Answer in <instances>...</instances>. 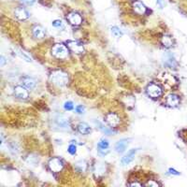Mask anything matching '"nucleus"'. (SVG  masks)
Segmentation results:
<instances>
[{"label":"nucleus","mask_w":187,"mask_h":187,"mask_svg":"<svg viewBox=\"0 0 187 187\" xmlns=\"http://www.w3.org/2000/svg\"><path fill=\"white\" fill-rule=\"evenodd\" d=\"M14 94H15V96L20 99H26L29 96L27 88L24 87V86H21V85H18L14 88Z\"/></svg>","instance_id":"obj_7"},{"label":"nucleus","mask_w":187,"mask_h":187,"mask_svg":"<svg viewBox=\"0 0 187 187\" xmlns=\"http://www.w3.org/2000/svg\"><path fill=\"white\" fill-rule=\"evenodd\" d=\"M129 185L130 186H141V184L139 182H131V183H129Z\"/></svg>","instance_id":"obj_32"},{"label":"nucleus","mask_w":187,"mask_h":187,"mask_svg":"<svg viewBox=\"0 0 187 187\" xmlns=\"http://www.w3.org/2000/svg\"><path fill=\"white\" fill-rule=\"evenodd\" d=\"M68 20H69V22L72 25H75V26L79 25V24L82 23V22H83L82 16L79 15V13H77V12H71V13H69V16H68Z\"/></svg>","instance_id":"obj_9"},{"label":"nucleus","mask_w":187,"mask_h":187,"mask_svg":"<svg viewBox=\"0 0 187 187\" xmlns=\"http://www.w3.org/2000/svg\"><path fill=\"white\" fill-rule=\"evenodd\" d=\"M15 16L17 19L21 20V21H23V20H26L28 17H29V13L28 11L23 9V8H19L15 10Z\"/></svg>","instance_id":"obj_14"},{"label":"nucleus","mask_w":187,"mask_h":187,"mask_svg":"<svg viewBox=\"0 0 187 187\" xmlns=\"http://www.w3.org/2000/svg\"><path fill=\"white\" fill-rule=\"evenodd\" d=\"M165 64L168 65V66H170V68L172 69V68H174V66L176 65V61H175V59L173 58V57L169 56V57L165 61Z\"/></svg>","instance_id":"obj_24"},{"label":"nucleus","mask_w":187,"mask_h":187,"mask_svg":"<svg viewBox=\"0 0 187 187\" xmlns=\"http://www.w3.org/2000/svg\"><path fill=\"white\" fill-rule=\"evenodd\" d=\"M49 168L52 172H60L64 168V163L60 158L55 157L49 161Z\"/></svg>","instance_id":"obj_4"},{"label":"nucleus","mask_w":187,"mask_h":187,"mask_svg":"<svg viewBox=\"0 0 187 187\" xmlns=\"http://www.w3.org/2000/svg\"><path fill=\"white\" fill-rule=\"evenodd\" d=\"M158 185H159V183H158L157 182L153 181V180L148 181V182L145 183V186H150V187H156V186H158Z\"/></svg>","instance_id":"obj_26"},{"label":"nucleus","mask_w":187,"mask_h":187,"mask_svg":"<svg viewBox=\"0 0 187 187\" xmlns=\"http://www.w3.org/2000/svg\"><path fill=\"white\" fill-rule=\"evenodd\" d=\"M75 111H76L77 113L82 114V113H83V111H84V108H83V106H77L76 108H75Z\"/></svg>","instance_id":"obj_29"},{"label":"nucleus","mask_w":187,"mask_h":187,"mask_svg":"<svg viewBox=\"0 0 187 187\" xmlns=\"http://www.w3.org/2000/svg\"><path fill=\"white\" fill-rule=\"evenodd\" d=\"M106 122L109 124L110 126L116 127L120 124V117L116 113L111 112L109 114H107V116H106Z\"/></svg>","instance_id":"obj_5"},{"label":"nucleus","mask_w":187,"mask_h":187,"mask_svg":"<svg viewBox=\"0 0 187 187\" xmlns=\"http://www.w3.org/2000/svg\"><path fill=\"white\" fill-rule=\"evenodd\" d=\"M96 124L98 125V128H99L103 133H105L106 135H112L113 133H114V131H113L111 128L105 126L103 124H101V123H99V122H97V123H96Z\"/></svg>","instance_id":"obj_21"},{"label":"nucleus","mask_w":187,"mask_h":187,"mask_svg":"<svg viewBox=\"0 0 187 187\" xmlns=\"http://www.w3.org/2000/svg\"><path fill=\"white\" fill-rule=\"evenodd\" d=\"M157 4L159 5L160 8H163L164 7V0H156Z\"/></svg>","instance_id":"obj_31"},{"label":"nucleus","mask_w":187,"mask_h":187,"mask_svg":"<svg viewBox=\"0 0 187 187\" xmlns=\"http://www.w3.org/2000/svg\"><path fill=\"white\" fill-rule=\"evenodd\" d=\"M64 108H65V110H66V111H71V110H73V108H74V105H73V103H72L71 101H68V102L65 103Z\"/></svg>","instance_id":"obj_25"},{"label":"nucleus","mask_w":187,"mask_h":187,"mask_svg":"<svg viewBox=\"0 0 187 187\" xmlns=\"http://www.w3.org/2000/svg\"><path fill=\"white\" fill-rule=\"evenodd\" d=\"M97 149L101 154H103V155L107 154L109 153V141L105 139H102L97 144Z\"/></svg>","instance_id":"obj_12"},{"label":"nucleus","mask_w":187,"mask_h":187,"mask_svg":"<svg viewBox=\"0 0 187 187\" xmlns=\"http://www.w3.org/2000/svg\"><path fill=\"white\" fill-rule=\"evenodd\" d=\"M146 92H147V94H148V96L150 97H153V98H158V97H161L162 94H163V90H162L161 86L158 85L157 83H152L147 86Z\"/></svg>","instance_id":"obj_3"},{"label":"nucleus","mask_w":187,"mask_h":187,"mask_svg":"<svg viewBox=\"0 0 187 187\" xmlns=\"http://www.w3.org/2000/svg\"><path fill=\"white\" fill-rule=\"evenodd\" d=\"M51 81L53 84H55L58 87L65 86L69 83V76L66 73L57 70L53 71L51 75Z\"/></svg>","instance_id":"obj_1"},{"label":"nucleus","mask_w":187,"mask_h":187,"mask_svg":"<svg viewBox=\"0 0 187 187\" xmlns=\"http://www.w3.org/2000/svg\"><path fill=\"white\" fill-rule=\"evenodd\" d=\"M78 130L79 132L83 135H87L91 132V127L86 124V123H79L78 125Z\"/></svg>","instance_id":"obj_17"},{"label":"nucleus","mask_w":187,"mask_h":187,"mask_svg":"<svg viewBox=\"0 0 187 187\" xmlns=\"http://www.w3.org/2000/svg\"><path fill=\"white\" fill-rule=\"evenodd\" d=\"M127 146H128V140L127 139H121L115 144V151L119 153H122L126 150Z\"/></svg>","instance_id":"obj_13"},{"label":"nucleus","mask_w":187,"mask_h":187,"mask_svg":"<svg viewBox=\"0 0 187 187\" xmlns=\"http://www.w3.org/2000/svg\"><path fill=\"white\" fill-rule=\"evenodd\" d=\"M33 36L36 38H42L45 36V32L41 26H35L33 28Z\"/></svg>","instance_id":"obj_19"},{"label":"nucleus","mask_w":187,"mask_h":187,"mask_svg":"<svg viewBox=\"0 0 187 187\" xmlns=\"http://www.w3.org/2000/svg\"><path fill=\"white\" fill-rule=\"evenodd\" d=\"M136 153H137V150H136V149H131V150L122 158V160H121L122 165L126 166V165L130 164V163L133 161V160H134L135 155H136Z\"/></svg>","instance_id":"obj_10"},{"label":"nucleus","mask_w":187,"mask_h":187,"mask_svg":"<svg viewBox=\"0 0 187 187\" xmlns=\"http://www.w3.org/2000/svg\"><path fill=\"white\" fill-rule=\"evenodd\" d=\"M111 31L112 33V35L116 37H121L123 36V32L120 30V28H118L117 26H112L111 28Z\"/></svg>","instance_id":"obj_23"},{"label":"nucleus","mask_w":187,"mask_h":187,"mask_svg":"<svg viewBox=\"0 0 187 187\" xmlns=\"http://www.w3.org/2000/svg\"><path fill=\"white\" fill-rule=\"evenodd\" d=\"M133 9H134V10L137 13H139V14H144V13L146 12V7L140 1L133 2Z\"/></svg>","instance_id":"obj_15"},{"label":"nucleus","mask_w":187,"mask_h":187,"mask_svg":"<svg viewBox=\"0 0 187 187\" xmlns=\"http://www.w3.org/2000/svg\"><path fill=\"white\" fill-rule=\"evenodd\" d=\"M17 55H18L23 60H24V61H26V62H32V58H31L24 51H23V50L18 49V50H17Z\"/></svg>","instance_id":"obj_22"},{"label":"nucleus","mask_w":187,"mask_h":187,"mask_svg":"<svg viewBox=\"0 0 187 187\" xmlns=\"http://www.w3.org/2000/svg\"><path fill=\"white\" fill-rule=\"evenodd\" d=\"M75 168L78 172L79 173H83L86 171V168H87V164L85 161L83 160H79V161L76 162L75 163Z\"/></svg>","instance_id":"obj_18"},{"label":"nucleus","mask_w":187,"mask_h":187,"mask_svg":"<svg viewBox=\"0 0 187 187\" xmlns=\"http://www.w3.org/2000/svg\"><path fill=\"white\" fill-rule=\"evenodd\" d=\"M168 171H169V173L170 174H173V175H180V172H178V171H176L175 169H173V168H169L168 169Z\"/></svg>","instance_id":"obj_30"},{"label":"nucleus","mask_w":187,"mask_h":187,"mask_svg":"<svg viewBox=\"0 0 187 187\" xmlns=\"http://www.w3.org/2000/svg\"><path fill=\"white\" fill-rule=\"evenodd\" d=\"M51 24L55 26V27H56V28H60V27H62V26H63V23H62L61 20H55V21H53V22L51 23Z\"/></svg>","instance_id":"obj_28"},{"label":"nucleus","mask_w":187,"mask_h":187,"mask_svg":"<svg viewBox=\"0 0 187 187\" xmlns=\"http://www.w3.org/2000/svg\"><path fill=\"white\" fill-rule=\"evenodd\" d=\"M66 45H68V47L73 52H76V53H83V51H84L83 46L79 42L75 41H66Z\"/></svg>","instance_id":"obj_6"},{"label":"nucleus","mask_w":187,"mask_h":187,"mask_svg":"<svg viewBox=\"0 0 187 187\" xmlns=\"http://www.w3.org/2000/svg\"><path fill=\"white\" fill-rule=\"evenodd\" d=\"M51 53L58 59H64L69 55V51L68 48L63 44H55L51 49Z\"/></svg>","instance_id":"obj_2"},{"label":"nucleus","mask_w":187,"mask_h":187,"mask_svg":"<svg viewBox=\"0 0 187 187\" xmlns=\"http://www.w3.org/2000/svg\"><path fill=\"white\" fill-rule=\"evenodd\" d=\"M68 151H69V153L70 154H75L76 152H77V147L74 144H70L69 147V149H68Z\"/></svg>","instance_id":"obj_27"},{"label":"nucleus","mask_w":187,"mask_h":187,"mask_svg":"<svg viewBox=\"0 0 187 187\" xmlns=\"http://www.w3.org/2000/svg\"><path fill=\"white\" fill-rule=\"evenodd\" d=\"M5 63H6V61H5L4 56H1V65H5Z\"/></svg>","instance_id":"obj_33"},{"label":"nucleus","mask_w":187,"mask_h":187,"mask_svg":"<svg viewBox=\"0 0 187 187\" xmlns=\"http://www.w3.org/2000/svg\"><path fill=\"white\" fill-rule=\"evenodd\" d=\"M166 103L168 107L176 108V107L180 105V97L177 95H175V94H170L166 99Z\"/></svg>","instance_id":"obj_8"},{"label":"nucleus","mask_w":187,"mask_h":187,"mask_svg":"<svg viewBox=\"0 0 187 187\" xmlns=\"http://www.w3.org/2000/svg\"><path fill=\"white\" fill-rule=\"evenodd\" d=\"M161 42L163 44V46H165L166 48H170L173 46V39L171 37L168 36V35H165L162 37L161 38Z\"/></svg>","instance_id":"obj_20"},{"label":"nucleus","mask_w":187,"mask_h":187,"mask_svg":"<svg viewBox=\"0 0 187 187\" xmlns=\"http://www.w3.org/2000/svg\"><path fill=\"white\" fill-rule=\"evenodd\" d=\"M55 122H56V125L62 128V129H65V130H68L69 129L70 127V124H69V119L65 117V116H59L56 118L55 120Z\"/></svg>","instance_id":"obj_11"},{"label":"nucleus","mask_w":187,"mask_h":187,"mask_svg":"<svg viewBox=\"0 0 187 187\" xmlns=\"http://www.w3.org/2000/svg\"><path fill=\"white\" fill-rule=\"evenodd\" d=\"M23 86L26 87L27 89H34L35 86H36V81L34 79L30 78V77H26V78H23Z\"/></svg>","instance_id":"obj_16"}]
</instances>
